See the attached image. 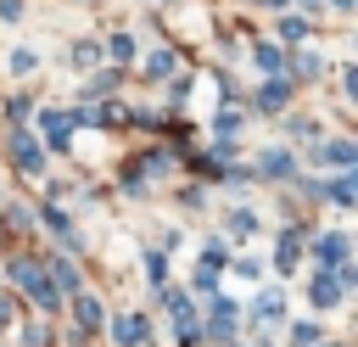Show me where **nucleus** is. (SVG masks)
Returning a JSON list of instances; mask_svg holds the SVG:
<instances>
[{
    "instance_id": "1",
    "label": "nucleus",
    "mask_w": 358,
    "mask_h": 347,
    "mask_svg": "<svg viewBox=\"0 0 358 347\" xmlns=\"http://www.w3.org/2000/svg\"><path fill=\"white\" fill-rule=\"evenodd\" d=\"M11 280H17V285H28L39 308H56V302H62V291H56V280H45L34 257H17V263H11Z\"/></svg>"
},
{
    "instance_id": "2",
    "label": "nucleus",
    "mask_w": 358,
    "mask_h": 347,
    "mask_svg": "<svg viewBox=\"0 0 358 347\" xmlns=\"http://www.w3.org/2000/svg\"><path fill=\"white\" fill-rule=\"evenodd\" d=\"M11 157H17L22 174H39V168H45V157H39V146H34L28 129H11Z\"/></svg>"
},
{
    "instance_id": "3",
    "label": "nucleus",
    "mask_w": 358,
    "mask_h": 347,
    "mask_svg": "<svg viewBox=\"0 0 358 347\" xmlns=\"http://www.w3.org/2000/svg\"><path fill=\"white\" fill-rule=\"evenodd\" d=\"M341 291H347V285H341L330 269H319V274H313V285H308V297H313L319 308H336V302H341Z\"/></svg>"
},
{
    "instance_id": "4",
    "label": "nucleus",
    "mask_w": 358,
    "mask_h": 347,
    "mask_svg": "<svg viewBox=\"0 0 358 347\" xmlns=\"http://www.w3.org/2000/svg\"><path fill=\"white\" fill-rule=\"evenodd\" d=\"M313 257H319V269H341V257H347V235H319V241H313Z\"/></svg>"
},
{
    "instance_id": "5",
    "label": "nucleus",
    "mask_w": 358,
    "mask_h": 347,
    "mask_svg": "<svg viewBox=\"0 0 358 347\" xmlns=\"http://www.w3.org/2000/svg\"><path fill=\"white\" fill-rule=\"evenodd\" d=\"M112 330H117V347H140V341H145V319H140V313H123Z\"/></svg>"
},
{
    "instance_id": "6",
    "label": "nucleus",
    "mask_w": 358,
    "mask_h": 347,
    "mask_svg": "<svg viewBox=\"0 0 358 347\" xmlns=\"http://www.w3.org/2000/svg\"><path fill=\"white\" fill-rule=\"evenodd\" d=\"M67 129H73V118H62V112H45V118H39V134H45L50 146H67Z\"/></svg>"
},
{
    "instance_id": "7",
    "label": "nucleus",
    "mask_w": 358,
    "mask_h": 347,
    "mask_svg": "<svg viewBox=\"0 0 358 347\" xmlns=\"http://www.w3.org/2000/svg\"><path fill=\"white\" fill-rule=\"evenodd\" d=\"M252 313H257V319H263V325H274V319H280V313H285V297H280V291H263V297H257V302H252Z\"/></svg>"
},
{
    "instance_id": "8",
    "label": "nucleus",
    "mask_w": 358,
    "mask_h": 347,
    "mask_svg": "<svg viewBox=\"0 0 358 347\" xmlns=\"http://www.w3.org/2000/svg\"><path fill=\"white\" fill-rule=\"evenodd\" d=\"M313 157H319V162H336V168H347V162H352V157H358V151H352V146H347V140H330V146H319V151H313Z\"/></svg>"
},
{
    "instance_id": "9",
    "label": "nucleus",
    "mask_w": 358,
    "mask_h": 347,
    "mask_svg": "<svg viewBox=\"0 0 358 347\" xmlns=\"http://www.w3.org/2000/svg\"><path fill=\"white\" fill-rule=\"evenodd\" d=\"M229 330H235V302L218 297V302H213V336H229Z\"/></svg>"
},
{
    "instance_id": "10",
    "label": "nucleus",
    "mask_w": 358,
    "mask_h": 347,
    "mask_svg": "<svg viewBox=\"0 0 358 347\" xmlns=\"http://www.w3.org/2000/svg\"><path fill=\"white\" fill-rule=\"evenodd\" d=\"M285 95H291V90L274 78V84H263V90H257V106H263V112H280V106H285Z\"/></svg>"
},
{
    "instance_id": "11",
    "label": "nucleus",
    "mask_w": 358,
    "mask_h": 347,
    "mask_svg": "<svg viewBox=\"0 0 358 347\" xmlns=\"http://www.w3.org/2000/svg\"><path fill=\"white\" fill-rule=\"evenodd\" d=\"M263 174L268 179H285L291 174V151H263Z\"/></svg>"
},
{
    "instance_id": "12",
    "label": "nucleus",
    "mask_w": 358,
    "mask_h": 347,
    "mask_svg": "<svg viewBox=\"0 0 358 347\" xmlns=\"http://www.w3.org/2000/svg\"><path fill=\"white\" fill-rule=\"evenodd\" d=\"M73 313H78V325H84V330H95V325H101V302H95V297H78V308H73Z\"/></svg>"
},
{
    "instance_id": "13",
    "label": "nucleus",
    "mask_w": 358,
    "mask_h": 347,
    "mask_svg": "<svg viewBox=\"0 0 358 347\" xmlns=\"http://www.w3.org/2000/svg\"><path fill=\"white\" fill-rule=\"evenodd\" d=\"M45 224H50L62 241H78V235H73V224H67V213H45Z\"/></svg>"
},
{
    "instance_id": "14",
    "label": "nucleus",
    "mask_w": 358,
    "mask_h": 347,
    "mask_svg": "<svg viewBox=\"0 0 358 347\" xmlns=\"http://www.w3.org/2000/svg\"><path fill=\"white\" fill-rule=\"evenodd\" d=\"M313 341H319V325H296L291 330V347H313Z\"/></svg>"
},
{
    "instance_id": "15",
    "label": "nucleus",
    "mask_w": 358,
    "mask_h": 347,
    "mask_svg": "<svg viewBox=\"0 0 358 347\" xmlns=\"http://www.w3.org/2000/svg\"><path fill=\"white\" fill-rule=\"evenodd\" d=\"M257 67L274 73V67H280V50H274V45H257Z\"/></svg>"
},
{
    "instance_id": "16",
    "label": "nucleus",
    "mask_w": 358,
    "mask_h": 347,
    "mask_svg": "<svg viewBox=\"0 0 358 347\" xmlns=\"http://www.w3.org/2000/svg\"><path fill=\"white\" fill-rule=\"evenodd\" d=\"M34 62H39L34 50H11V73H34Z\"/></svg>"
},
{
    "instance_id": "17",
    "label": "nucleus",
    "mask_w": 358,
    "mask_h": 347,
    "mask_svg": "<svg viewBox=\"0 0 358 347\" xmlns=\"http://www.w3.org/2000/svg\"><path fill=\"white\" fill-rule=\"evenodd\" d=\"M280 269H296V235L280 241Z\"/></svg>"
},
{
    "instance_id": "18",
    "label": "nucleus",
    "mask_w": 358,
    "mask_h": 347,
    "mask_svg": "<svg viewBox=\"0 0 358 347\" xmlns=\"http://www.w3.org/2000/svg\"><path fill=\"white\" fill-rule=\"evenodd\" d=\"M280 34H285V39H302V34H308V22H302V17H285V22H280Z\"/></svg>"
},
{
    "instance_id": "19",
    "label": "nucleus",
    "mask_w": 358,
    "mask_h": 347,
    "mask_svg": "<svg viewBox=\"0 0 358 347\" xmlns=\"http://www.w3.org/2000/svg\"><path fill=\"white\" fill-rule=\"evenodd\" d=\"M112 56H117V62H129V56H134V39H129V34H117V39H112Z\"/></svg>"
},
{
    "instance_id": "20",
    "label": "nucleus",
    "mask_w": 358,
    "mask_h": 347,
    "mask_svg": "<svg viewBox=\"0 0 358 347\" xmlns=\"http://www.w3.org/2000/svg\"><path fill=\"white\" fill-rule=\"evenodd\" d=\"M112 84H117V78H112V73H101V78H90V84H84V95H106Z\"/></svg>"
},
{
    "instance_id": "21",
    "label": "nucleus",
    "mask_w": 358,
    "mask_h": 347,
    "mask_svg": "<svg viewBox=\"0 0 358 347\" xmlns=\"http://www.w3.org/2000/svg\"><path fill=\"white\" fill-rule=\"evenodd\" d=\"M229 229H235V235H252L257 224H252V213H229Z\"/></svg>"
},
{
    "instance_id": "22",
    "label": "nucleus",
    "mask_w": 358,
    "mask_h": 347,
    "mask_svg": "<svg viewBox=\"0 0 358 347\" xmlns=\"http://www.w3.org/2000/svg\"><path fill=\"white\" fill-rule=\"evenodd\" d=\"M56 280H62V285H78V269H73L67 257H56Z\"/></svg>"
},
{
    "instance_id": "23",
    "label": "nucleus",
    "mask_w": 358,
    "mask_h": 347,
    "mask_svg": "<svg viewBox=\"0 0 358 347\" xmlns=\"http://www.w3.org/2000/svg\"><path fill=\"white\" fill-rule=\"evenodd\" d=\"M6 319H11V302H6V297H0V325H6Z\"/></svg>"
},
{
    "instance_id": "24",
    "label": "nucleus",
    "mask_w": 358,
    "mask_h": 347,
    "mask_svg": "<svg viewBox=\"0 0 358 347\" xmlns=\"http://www.w3.org/2000/svg\"><path fill=\"white\" fill-rule=\"evenodd\" d=\"M336 6H341V11H352V6H358V0H336Z\"/></svg>"
},
{
    "instance_id": "25",
    "label": "nucleus",
    "mask_w": 358,
    "mask_h": 347,
    "mask_svg": "<svg viewBox=\"0 0 358 347\" xmlns=\"http://www.w3.org/2000/svg\"><path fill=\"white\" fill-rule=\"evenodd\" d=\"M302 6H313V11H319V6H324V0H302Z\"/></svg>"
}]
</instances>
